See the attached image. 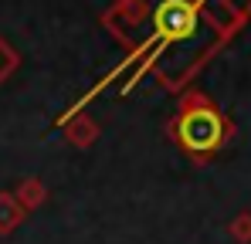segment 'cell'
Wrapping results in <instances>:
<instances>
[{"label":"cell","instance_id":"1","mask_svg":"<svg viewBox=\"0 0 251 244\" xmlns=\"http://www.w3.org/2000/svg\"><path fill=\"white\" fill-rule=\"evenodd\" d=\"M167 136L194 163H207L234 136V122L221 112V105L210 95L194 88V92H183L173 119L167 122Z\"/></svg>","mask_w":251,"mask_h":244},{"label":"cell","instance_id":"2","mask_svg":"<svg viewBox=\"0 0 251 244\" xmlns=\"http://www.w3.org/2000/svg\"><path fill=\"white\" fill-rule=\"evenodd\" d=\"M150 21V0H112V7L102 14V27L123 44L126 51L143 44V24Z\"/></svg>","mask_w":251,"mask_h":244},{"label":"cell","instance_id":"3","mask_svg":"<svg viewBox=\"0 0 251 244\" xmlns=\"http://www.w3.org/2000/svg\"><path fill=\"white\" fill-rule=\"evenodd\" d=\"M58 125H61L65 139H68L75 149H88V146H95V139H99V122L92 119L88 112H75V116H68V119H58Z\"/></svg>","mask_w":251,"mask_h":244},{"label":"cell","instance_id":"4","mask_svg":"<svg viewBox=\"0 0 251 244\" xmlns=\"http://www.w3.org/2000/svg\"><path fill=\"white\" fill-rule=\"evenodd\" d=\"M10 194H14V200L21 203L24 214H31V210L44 207V200H48V187H44V180H38V176H24Z\"/></svg>","mask_w":251,"mask_h":244},{"label":"cell","instance_id":"5","mask_svg":"<svg viewBox=\"0 0 251 244\" xmlns=\"http://www.w3.org/2000/svg\"><path fill=\"white\" fill-rule=\"evenodd\" d=\"M24 210H21V203L14 200V194L10 190H0V238H7V234H14L21 224H24Z\"/></svg>","mask_w":251,"mask_h":244},{"label":"cell","instance_id":"6","mask_svg":"<svg viewBox=\"0 0 251 244\" xmlns=\"http://www.w3.org/2000/svg\"><path fill=\"white\" fill-rule=\"evenodd\" d=\"M17 68H21V54H17V48H14L7 38H0V85L10 78Z\"/></svg>","mask_w":251,"mask_h":244},{"label":"cell","instance_id":"7","mask_svg":"<svg viewBox=\"0 0 251 244\" xmlns=\"http://www.w3.org/2000/svg\"><path fill=\"white\" fill-rule=\"evenodd\" d=\"M227 234L238 244H251V210H241V214L227 224Z\"/></svg>","mask_w":251,"mask_h":244}]
</instances>
